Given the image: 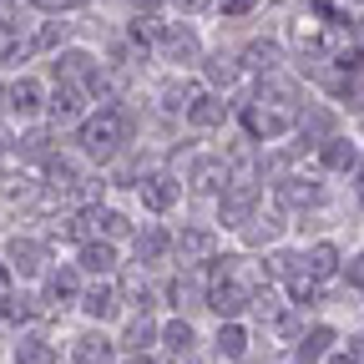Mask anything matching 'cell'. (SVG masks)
I'll use <instances>...</instances> for the list:
<instances>
[{"mask_svg": "<svg viewBox=\"0 0 364 364\" xmlns=\"http://www.w3.org/2000/svg\"><path fill=\"white\" fill-rule=\"evenodd\" d=\"M102 66H97V56H91V51H81V46H66V51H56V66H51V76L56 81H91V76H97Z\"/></svg>", "mask_w": 364, "mask_h": 364, "instance_id": "cell-24", "label": "cell"}, {"mask_svg": "<svg viewBox=\"0 0 364 364\" xmlns=\"http://www.w3.org/2000/svg\"><path fill=\"white\" fill-rule=\"evenodd\" d=\"M167 253H172V233L167 228H157V223H142L132 233V258L142 263V268H152V263H167Z\"/></svg>", "mask_w": 364, "mask_h": 364, "instance_id": "cell-16", "label": "cell"}, {"mask_svg": "<svg viewBox=\"0 0 364 364\" xmlns=\"http://www.w3.org/2000/svg\"><path fill=\"white\" fill-rule=\"evenodd\" d=\"M132 127H136V117H132V107H102L97 117H86L81 122V152L86 157H97V162H112L127 142H132Z\"/></svg>", "mask_w": 364, "mask_h": 364, "instance_id": "cell-1", "label": "cell"}, {"mask_svg": "<svg viewBox=\"0 0 364 364\" xmlns=\"http://www.w3.org/2000/svg\"><path fill=\"white\" fill-rule=\"evenodd\" d=\"M339 268H344V253H339V243L318 238V243H309V248H304V273H309L314 284H329Z\"/></svg>", "mask_w": 364, "mask_h": 364, "instance_id": "cell-22", "label": "cell"}, {"mask_svg": "<svg viewBox=\"0 0 364 364\" xmlns=\"http://www.w3.org/2000/svg\"><path fill=\"white\" fill-rule=\"evenodd\" d=\"M228 117H233V107H228L218 91H198L193 107H188V127H198V132H213V127H223Z\"/></svg>", "mask_w": 364, "mask_h": 364, "instance_id": "cell-25", "label": "cell"}, {"mask_svg": "<svg viewBox=\"0 0 364 364\" xmlns=\"http://www.w3.org/2000/svg\"><path fill=\"white\" fill-rule=\"evenodd\" d=\"M117 263H122V253H117V243H107V238H86L81 253H76V268L91 273V279H112Z\"/></svg>", "mask_w": 364, "mask_h": 364, "instance_id": "cell-19", "label": "cell"}, {"mask_svg": "<svg viewBox=\"0 0 364 364\" xmlns=\"http://www.w3.org/2000/svg\"><path fill=\"white\" fill-rule=\"evenodd\" d=\"M117 344H122V354H157V344H162V324H157L152 314H132Z\"/></svg>", "mask_w": 364, "mask_h": 364, "instance_id": "cell-15", "label": "cell"}, {"mask_svg": "<svg viewBox=\"0 0 364 364\" xmlns=\"http://www.w3.org/2000/svg\"><path fill=\"white\" fill-rule=\"evenodd\" d=\"M11 152H16V147H11V132H6V127H0V162H6Z\"/></svg>", "mask_w": 364, "mask_h": 364, "instance_id": "cell-42", "label": "cell"}, {"mask_svg": "<svg viewBox=\"0 0 364 364\" xmlns=\"http://www.w3.org/2000/svg\"><path fill=\"white\" fill-rule=\"evenodd\" d=\"M334 344H339L334 324H304L294 339V364H318L324 354H334Z\"/></svg>", "mask_w": 364, "mask_h": 364, "instance_id": "cell-14", "label": "cell"}, {"mask_svg": "<svg viewBox=\"0 0 364 364\" xmlns=\"http://www.w3.org/2000/svg\"><path fill=\"white\" fill-rule=\"evenodd\" d=\"M0 26H6V11H0Z\"/></svg>", "mask_w": 364, "mask_h": 364, "instance_id": "cell-44", "label": "cell"}, {"mask_svg": "<svg viewBox=\"0 0 364 364\" xmlns=\"http://www.w3.org/2000/svg\"><path fill=\"white\" fill-rule=\"evenodd\" d=\"M193 97H198V86H193V81H162V86H157L162 112H188V107H193Z\"/></svg>", "mask_w": 364, "mask_h": 364, "instance_id": "cell-33", "label": "cell"}, {"mask_svg": "<svg viewBox=\"0 0 364 364\" xmlns=\"http://www.w3.org/2000/svg\"><path fill=\"white\" fill-rule=\"evenodd\" d=\"M182 182H188L193 193H223L228 182H233V167L223 162V152H218V157H213V152H203V157H193V162H188Z\"/></svg>", "mask_w": 364, "mask_h": 364, "instance_id": "cell-11", "label": "cell"}, {"mask_svg": "<svg viewBox=\"0 0 364 364\" xmlns=\"http://www.w3.org/2000/svg\"><path fill=\"white\" fill-rule=\"evenodd\" d=\"M117 359H122V344L102 324H91L86 334L71 339V364H117Z\"/></svg>", "mask_w": 364, "mask_h": 364, "instance_id": "cell-9", "label": "cell"}, {"mask_svg": "<svg viewBox=\"0 0 364 364\" xmlns=\"http://www.w3.org/2000/svg\"><path fill=\"white\" fill-rule=\"evenodd\" d=\"M279 61H284L279 41H248V46H243V56H238L243 71H279Z\"/></svg>", "mask_w": 364, "mask_h": 364, "instance_id": "cell-29", "label": "cell"}, {"mask_svg": "<svg viewBox=\"0 0 364 364\" xmlns=\"http://www.w3.org/2000/svg\"><path fill=\"white\" fill-rule=\"evenodd\" d=\"M61 41H66V21H61V16H51L46 26H36V36H31V51H56Z\"/></svg>", "mask_w": 364, "mask_h": 364, "instance_id": "cell-35", "label": "cell"}, {"mask_svg": "<svg viewBox=\"0 0 364 364\" xmlns=\"http://www.w3.org/2000/svg\"><path fill=\"white\" fill-rule=\"evenodd\" d=\"M208 289H213V284H208V273H203V268H182L177 279L167 284V304H172L177 314L203 309V304H208Z\"/></svg>", "mask_w": 364, "mask_h": 364, "instance_id": "cell-12", "label": "cell"}, {"mask_svg": "<svg viewBox=\"0 0 364 364\" xmlns=\"http://www.w3.org/2000/svg\"><path fill=\"white\" fill-rule=\"evenodd\" d=\"M203 76H208V86H213V91H228V86H238V76H243V66H238L233 56H208V66H203Z\"/></svg>", "mask_w": 364, "mask_h": 364, "instance_id": "cell-32", "label": "cell"}, {"mask_svg": "<svg viewBox=\"0 0 364 364\" xmlns=\"http://www.w3.org/2000/svg\"><path fill=\"white\" fill-rule=\"evenodd\" d=\"M136 198H142V213L167 218V213L182 203V177H172V172H152V177L136 182Z\"/></svg>", "mask_w": 364, "mask_h": 364, "instance_id": "cell-4", "label": "cell"}, {"mask_svg": "<svg viewBox=\"0 0 364 364\" xmlns=\"http://www.w3.org/2000/svg\"><path fill=\"white\" fill-rule=\"evenodd\" d=\"M273 198H279V208L299 213V208L324 203V188H318L314 177H279V182H273Z\"/></svg>", "mask_w": 364, "mask_h": 364, "instance_id": "cell-21", "label": "cell"}, {"mask_svg": "<svg viewBox=\"0 0 364 364\" xmlns=\"http://www.w3.org/2000/svg\"><path fill=\"white\" fill-rule=\"evenodd\" d=\"M157 56L172 61V66H198V61H203V41H198L193 26H162V36H157Z\"/></svg>", "mask_w": 364, "mask_h": 364, "instance_id": "cell-5", "label": "cell"}, {"mask_svg": "<svg viewBox=\"0 0 364 364\" xmlns=\"http://www.w3.org/2000/svg\"><path fill=\"white\" fill-rule=\"evenodd\" d=\"M344 354H349L354 364H364V334H349V339H344Z\"/></svg>", "mask_w": 364, "mask_h": 364, "instance_id": "cell-38", "label": "cell"}, {"mask_svg": "<svg viewBox=\"0 0 364 364\" xmlns=\"http://www.w3.org/2000/svg\"><path fill=\"white\" fill-rule=\"evenodd\" d=\"M6 263H11V273H21V279H41V273H46V243L16 233L6 243Z\"/></svg>", "mask_w": 364, "mask_h": 364, "instance_id": "cell-17", "label": "cell"}, {"mask_svg": "<svg viewBox=\"0 0 364 364\" xmlns=\"http://www.w3.org/2000/svg\"><path fill=\"white\" fill-rule=\"evenodd\" d=\"M11 289H16V273H11V263H6V258H0V299H6Z\"/></svg>", "mask_w": 364, "mask_h": 364, "instance_id": "cell-39", "label": "cell"}, {"mask_svg": "<svg viewBox=\"0 0 364 364\" xmlns=\"http://www.w3.org/2000/svg\"><path fill=\"white\" fill-rule=\"evenodd\" d=\"M208 309H213L218 324H228V318H243V314L253 309V289L238 284V279H223V284L208 289Z\"/></svg>", "mask_w": 364, "mask_h": 364, "instance_id": "cell-8", "label": "cell"}, {"mask_svg": "<svg viewBox=\"0 0 364 364\" xmlns=\"http://www.w3.org/2000/svg\"><path fill=\"white\" fill-rule=\"evenodd\" d=\"M238 117H243V127H248L253 142H279V136H289V132H294V117H289V112H279V107H268V102L243 107Z\"/></svg>", "mask_w": 364, "mask_h": 364, "instance_id": "cell-7", "label": "cell"}, {"mask_svg": "<svg viewBox=\"0 0 364 364\" xmlns=\"http://www.w3.org/2000/svg\"><path fill=\"white\" fill-rule=\"evenodd\" d=\"M117 364H162V359H157V354H122Z\"/></svg>", "mask_w": 364, "mask_h": 364, "instance_id": "cell-40", "label": "cell"}, {"mask_svg": "<svg viewBox=\"0 0 364 364\" xmlns=\"http://www.w3.org/2000/svg\"><path fill=\"white\" fill-rule=\"evenodd\" d=\"M41 304H46V299L11 289L6 299H0V324H36V318H41Z\"/></svg>", "mask_w": 364, "mask_h": 364, "instance_id": "cell-28", "label": "cell"}, {"mask_svg": "<svg viewBox=\"0 0 364 364\" xmlns=\"http://www.w3.org/2000/svg\"><path fill=\"white\" fill-rule=\"evenodd\" d=\"M318 364H354V359H349L344 349H334V354H324V359H318Z\"/></svg>", "mask_w": 364, "mask_h": 364, "instance_id": "cell-43", "label": "cell"}, {"mask_svg": "<svg viewBox=\"0 0 364 364\" xmlns=\"http://www.w3.org/2000/svg\"><path fill=\"white\" fill-rule=\"evenodd\" d=\"M213 354H218L223 364H243V359L253 354V329L243 324V318H228V324H218V334H213Z\"/></svg>", "mask_w": 364, "mask_h": 364, "instance_id": "cell-13", "label": "cell"}, {"mask_svg": "<svg viewBox=\"0 0 364 364\" xmlns=\"http://www.w3.org/2000/svg\"><path fill=\"white\" fill-rule=\"evenodd\" d=\"M279 233H284L279 213H268V218L258 213V218H253V223L243 228V243H248V248H268V243H279Z\"/></svg>", "mask_w": 364, "mask_h": 364, "instance_id": "cell-31", "label": "cell"}, {"mask_svg": "<svg viewBox=\"0 0 364 364\" xmlns=\"http://www.w3.org/2000/svg\"><path fill=\"white\" fill-rule=\"evenodd\" d=\"M16 364H61V344L51 334H26L16 344Z\"/></svg>", "mask_w": 364, "mask_h": 364, "instance_id": "cell-27", "label": "cell"}, {"mask_svg": "<svg viewBox=\"0 0 364 364\" xmlns=\"http://www.w3.org/2000/svg\"><path fill=\"white\" fill-rule=\"evenodd\" d=\"M117 289H122V304H127L132 314H152V309H157V289H152V284H142L136 273H127Z\"/></svg>", "mask_w": 364, "mask_h": 364, "instance_id": "cell-30", "label": "cell"}, {"mask_svg": "<svg viewBox=\"0 0 364 364\" xmlns=\"http://www.w3.org/2000/svg\"><path fill=\"white\" fill-rule=\"evenodd\" d=\"M314 152H318V167H324V172H344V177H349V172L359 167V142H354V136H344V132H334L329 142H318Z\"/></svg>", "mask_w": 364, "mask_h": 364, "instance_id": "cell-20", "label": "cell"}, {"mask_svg": "<svg viewBox=\"0 0 364 364\" xmlns=\"http://www.w3.org/2000/svg\"><path fill=\"white\" fill-rule=\"evenodd\" d=\"M86 6H91V0H56V16L61 11H86Z\"/></svg>", "mask_w": 364, "mask_h": 364, "instance_id": "cell-41", "label": "cell"}, {"mask_svg": "<svg viewBox=\"0 0 364 364\" xmlns=\"http://www.w3.org/2000/svg\"><path fill=\"white\" fill-rule=\"evenodd\" d=\"M91 324H117V318L127 314V304H122V289H117V279H102V284H86L81 289V304H76Z\"/></svg>", "mask_w": 364, "mask_h": 364, "instance_id": "cell-3", "label": "cell"}, {"mask_svg": "<svg viewBox=\"0 0 364 364\" xmlns=\"http://www.w3.org/2000/svg\"><path fill=\"white\" fill-rule=\"evenodd\" d=\"M339 279H344L349 289H359V294H364V248L344 258V268H339Z\"/></svg>", "mask_w": 364, "mask_h": 364, "instance_id": "cell-36", "label": "cell"}, {"mask_svg": "<svg viewBox=\"0 0 364 364\" xmlns=\"http://www.w3.org/2000/svg\"><path fill=\"white\" fill-rule=\"evenodd\" d=\"M102 198H107V177L81 172V182L71 188V203H76V208H102Z\"/></svg>", "mask_w": 364, "mask_h": 364, "instance_id": "cell-34", "label": "cell"}, {"mask_svg": "<svg viewBox=\"0 0 364 364\" xmlns=\"http://www.w3.org/2000/svg\"><path fill=\"white\" fill-rule=\"evenodd\" d=\"M213 248H218V233H213L208 223H182V233H172V253L188 263V268L208 263V258H213Z\"/></svg>", "mask_w": 364, "mask_h": 364, "instance_id": "cell-10", "label": "cell"}, {"mask_svg": "<svg viewBox=\"0 0 364 364\" xmlns=\"http://www.w3.org/2000/svg\"><path fill=\"white\" fill-rule=\"evenodd\" d=\"M213 11H218L223 21H238V16L258 11V0H213Z\"/></svg>", "mask_w": 364, "mask_h": 364, "instance_id": "cell-37", "label": "cell"}, {"mask_svg": "<svg viewBox=\"0 0 364 364\" xmlns=\"http://www.w3.org/2000/svg\"><path fill=\"white\" fill-rule=\"evenodd\" d=\"M86 97H91V91L81 81H56L51 91H46V112H51L56 127H71V122L86 117Z\"/></svg>", "mask_w": 364, "mask_h": 364, "instance_id": "cell-6", "label": "cell"}, {"mask_svg": "<svg viewBox=\"0 0 364 364\" xmlns=\"http://www.w3.org/2000/svg\"><path fill=\"white\" fill-rule=\"evenodd\" d=\"M258 213H263V188H258L253 177H233V182L218 193V223L233 228V233H243Z\"/></svg>", "mask_w": 364, "mask_h": 364, "instance_id": "cell-2", "label": "cell"}, {"mask_svg": "<svg viewBox=\"0 0 364 364\" xmlns=\"http://www.w3.org/2000/svg\"><path fill=\"white\" fill-rule=\"evenodd\" d=\"M11 112H16V117L46 112V86H41L36 76H16V81H11Z\"/></svg>", "mask_w": 364, "mask_h": 364, "instance_id": "cell-26", "label": "cell"}, {"mask_svg": "<svg viewBox=\"0 0 364 364\" xmlns=\"http://www.w3.org/2000/svg\"><path fill=\"white\" fill-rule=\"evenodd\" d=\"M46 304H51V309L81 304V268L76 263H61V268L46 273Z\"/></svg>", "mask_w": 364, "mask_h": 364, "instance_id": "cell-18", "label": "cell"}, {"mask_svg": "<svg viewBox=\"0 0 364 364\" xmlns=\"http://www.w3.org/2000/svg\"><path fill=\"white\" fill-rule=\"evenodd\" d=\"M198 344H203V339H198V324H193L188 314H172L167 324H162V349H167V354L193 359V354H198Z\"/></svg>", "mask_w": 364, "mask_h": 364, "instance_id": "cell-23", "label": "cell"}]
</instances>
